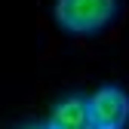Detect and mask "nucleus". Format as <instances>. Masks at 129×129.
<instances>
[{
  "label": "nucleus",
  "instance_id": "4",
  "mask_svg": "<svg viewBox=\"0 0 129 129\" xmlns=\"http://www.w3.org/2000/svg\"><path fill=\"white\" fill-rule=\"evenodd\" d=\"M25 129H55L52 123H37V126H25Z\"/></svg>",
  "mask_w": 129,
  "mask_h": 129
},
{
  "label": "nucleus",
  "instance_id": "1",
  "mask_svg": "<svg viewBox=\"0 0 129 129\" xmlns=\"http://www.w3.org/2000/svg\"><path fill=\"white\" fill-rule=\"evenodd\" d=\"M120 12V0H55V22L74 37H89L108 28Z\"/></svg>",
  "mask_w": 129,
  "mask_h": 129
},
{
  "label": "nucleus",
  "instance_id": "2",
  "mask_svg": "<svg viewBox=\"0 0 129 129\" xmlns=\"http://www.w3.org/2000/svg\"><path fill=\"white\" fill-rule=\"evenodd\" d=\"M92 129H123L129 123V92L117 83L99 86L89 95Z\"/></svg>",
  "mask_w": 129,
  "mask_h": 129
},
{
  "label": "nucleus",
  "instance_id": "3",
  "mask_svg": "<svg viewBox=\"0 0 129 129\" xmlns=\"http://www.w3.org/2000/svg\"><path fill=\"white\" fill-rule=\"evenodd\" d=\"M49 123L55 129H92V114H89V99L86 95H64L55 102Z\"/></svg>",
  "mask_w": 129,
  "mask_h": 129
}]
</instances>
